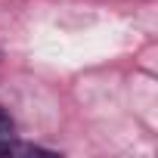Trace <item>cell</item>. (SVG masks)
Returning a JSON list of instances; mask_svg holds the SVG:
<instances>
[{
	"mask_svg": "<svg viewBox=\"0 0 158 158\" xmlns=\"http://www.w3.org/2000/svg\"><path fill=\"white\" fill-rule=\"evenodd\" d=\"M0 152H13V121L0 109Z\"/></svg>",
	"mask_w": 158,
	"mask_h": 158,
	"instance_id": "6da1fadb",
	"label": "cell"
}]
</instances>
